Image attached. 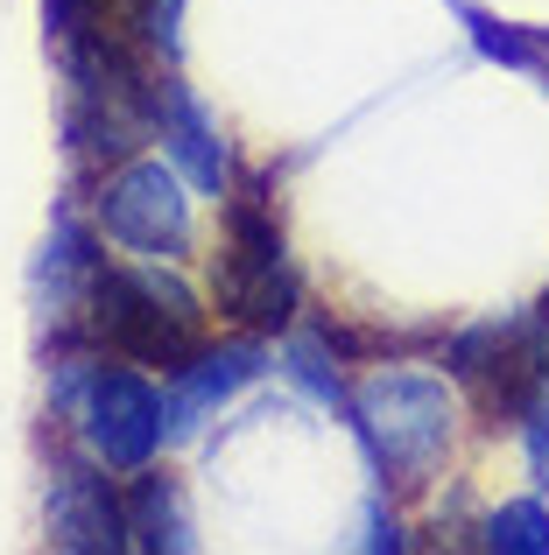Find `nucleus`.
<instances>
[{"mask_svg": "<svg viewBox=\"0 0 549 555\" xmlns=\"http://www.w3.org/2000/svg\"><path fill=\"white\" fill-rule=\"evenodd\" d=\"M155 120H163V141H169V155H177L183 169H191L205 190H226V149H212V127H205V113L191 106V99L177 92V85H155Z\"/></svg>", "mask_w": 549, "mask_h": 555, "instance_id": "10", "label": "nucleus"}, {"mask_svg": "<svg viewBox=\"0 0 549 555\" xmlns=\"http://www.w3.org/2000/svg\"><path fill=\"white\" fill-rule=\"evenodd\" d=\"M120 514H127V542L141 548H191V514H183V492L169 472L135 464V478L120 486Z\"/></svg>", "mask_w": 549, "mask_h": 555, "instance_id": "9", "label": "nucleus"}, {"mask_svg": "<svg viewBox=\"0 0 549 555\" xmlns=\"http://www.w3.org/2000/svg\"><path fill=\"white\" fill-rule=\"evenodd\" d=\"M353 422L395 486H423L451 450V408H444V387L430 373H401V366L373 373L353 393Z\"/></svg>", "mask_w": 549, "mask_h": 555, "instance_id": "3", "label": "nucleus"}, {"mask_svg": "<svg viewBox=\"0 0 549 555\" xmlns=\"http://www.w3.org/2000/svg\"><path fill=\"white\" fill-rule=\"evenodd\" d=\"M212 310L233 317L240 331L268 338V331H289L303 310V282L289 268V240L282 218H274L261 183H240L226 197V240L212 254Z\"/></svg>", "mask_w": 549, "mask_h": 555, "instance_id": "2", "label": "nucleus"}, {"mask_svg": "<svg viewBox=\"0 0 549 555\" xmlns=\"http://www.w3.org/2000/svg\"><path fill=\"white\" fill-rule=\"evenodd\" d=\"M254 373H261V345H254V331L233 338V345H205L197 359H183V366L169 373V387H163V436L169 429H197V415L219 408V401H233Z\"/></svg>", "mask_w": 549, "mask_h": 555, "instance_id": "7", "label": "nucleus"}, {"mask_svg": "<svg viewBox=\"0 0 549 555\" xmlns=\"http://www.w3.org/2000/svg\"><path fill=\"white\" fill-rule=\"evenodd\" d=\"M50 542L56 548H127V514H120V492L92 472H64L50 492Z\"/></svg>", "mask_w": 549, "mask_h": 555, "instance_id": "8", "label": "nucleus"}, {"mask_svg": "<svg viewBox=\"0 0 549 555\" xmlns=\"http://www.w3.org/2000/svg\"><path fill=\"white\" fill-rule=\"evenodd\" d=\"M514 429L528 436V464H536V478L549 486V387H542L536 401L522 408V422H514Z\"/></svg>", "mask_w": 549, "mask_h": 555, "instance_id": "12", "label": "nucleus"}, {"mask_svg": "<svg viewBox=\"0 0 549 555\" xmlns=\"http://www.w3.org/2000/svg\"><path fill=\"white\" fill-rule=\"evenodd\" d=\"M78 422H85V443H92L113 472H135V464H149L155 443H163V393L127 366H99L85 379Z\"/></svg>", "mask_w": 549, "mask_h": 555, "instance_id": "6", "label": "nucleus"}, {"mask_svg": "<svg viewBox=\"0 0 549 555\" xmlns=\"http://www.w3.org/2000/svg\"><path fill=\"white\" fill-rule=\"evenodd\" d=\"M99 225H106L113 246L127 254L169 260L191 246V197H183V177L169 163H127L120 177L99 197Z\"/></svg>", "mask_w": 549, "mask_h": 555, "instance_id": "5", "label": "nucleus"}, {"mask_svg": "<svg viewBox=\"0 0 549 555\" xmlns=\"http://www.w3.org/2000/svg\"><path fill=\"white\" fill-rule=\"evenodd\" d=\"M85 324L127 366L177 373L212 345V317L177 274L163 268H127V260H99L92 288H85Z\"/></svg>", "mask_w": 549, "mask_h": 555, "instance_id": "1", "label": "nucleus"}, {"mask_svg": "<svg viewBox=\"0 0 549 555\" xmlns=\"http://www.w3.org/2000/svg\"><path fill=\"white\" fill-rule=\"evenodd\" d=\"M444 359H451V379L480 401L486 422H522V408L549 387L528 324H472L451 338Z\"/></svg>", "mask_w": 549, "mask_h": 555, "instance_id": "4", "label": "nucleus"}, {"mask_svg": "<svg viewBox=\"0 0 549 555\" xmlns=\"http://www.w3.org/2000/svg\"><path fill=\"white\" fill-rule=\"evenodd\" d=\"M486 548H514V555H549V514L542 500H514L486 520Z\"/></svg>", "mask_w": 549, "mask_h": 555, "instance_id": "11", "label": "nucleus"}]
</instances>
